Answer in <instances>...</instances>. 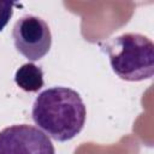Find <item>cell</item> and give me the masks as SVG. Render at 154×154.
<instances>
[{
    "mask_svg": "<svg viewBox=\"0 0 154 154\" xmlns=\"http://www.w3.org/2000/svg\"><path fill=\"white\" fill-rule=\"evenodd\" d=\"M16 84L26 93H36L43 87V71L34 63L23 64L14 73Z\"/></svg>",
    "mask_w": 154,
    "mask_h": 154,
    "instance_id": "5",
    "label": "cell"
},
{
    "mask_svg": "<svg viewBox=\"0 0 154 154\" xmlns=\"http://www.w3.org/2000/svg\"><path fill=\"white\" fill-rule=\"evenodd\" d=\"M0 154H55L49 137L28 124H16L0 131Z\"/></svg>",
    "mask_w": 154,
    "mask_h": 154,
    "instance_id": "4",
    "label": "cell"
},
{
    "mask_svg": "<svg viewBox=\"0 0 154 154\" xmlns=\"http://www.w3.org/2000/svg\"><path fill=\"white\" fill-rule=\"evenodd\" d=\"M12 38L16 49L30 61L42 59L52 46V34L48 24L34 14L23 16L14 23Z\"/></svg>",
    "mask_w": 154,
    "mask_h": 154,
    "instance_id": "3",
    "label": "cell"
},
{
    "mask_svg": "<svg viewBox=\"0 0 154 154\" xmlns=\"http://www.w3.org/2000/svg\"><path fill=\"white\" fill-rule=\"evenodd\" d=\"M113 72L124 81L140 82L154 73V43L144 35L126 32L105 45Z\"/></svg>",
    "mask_w": 154,
    "mask_h": 154,
    "instance_id": "2",
    "label": "cell"
},
{
    "mask_svg": "<svg viewBox=\"0 0 154 154\" xmlns=\"http://www.w3.org/2000/svg\"><path fill=\"white\" fill-rule=\"evenodd\" d=\"M34 123L55 141L78 135L85 123L87 108L81 95L66 87H52L38 94L32 111Z\"/></svg>",
    "mask_w": 154,
    "mask_h": 154,
    "instance_id": "1",
    "label": "cell"
},
{
    "mask_svg": "<svg viewBox=\"0 0 154 154\" xmlns=\"http://www.w3.org/2000/svg\"><path fill=\"white\" fill-rule=\"evenodd\" d=\"M14 2L12 1H0V31L7 25L13 14Z\"/></svg>",
    "mask_w": 154,
    "mask_h": 154,
    "instance_id": "6",
    "label": "cell"
}]
</instances>
